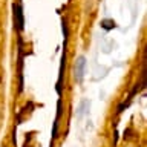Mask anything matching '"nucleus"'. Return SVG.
<instances>
[{
	"instance_id": "1",
	"label": "nucleus",
	"mask_w": 147,
	"mask_h": 147,
	"mask_svg": "<svg viewBox=\"0 0 147 147\" xmlns=\"http://www.w3.org/2000/svg\"><path fill=\"white\" fill-rule=\"evenodd\" d=\"M84 69H86V58L80 55L75 61V66H74V77L78 83L83 81V77H84Z\"/></svg>"
},
{
	"instance_id": "2",
	"label": "nucleus",
	"mask_w": 147,
	"mask_h": 147,
	"mask_svg": "<svg viewBox=\"0 0 147 147\" xmlns=\"http://www.w3.org/2000/svg\"><path fill=\"white\" fill-rule=\"evenodd\" d=\"M14 18H16V25H17V28H22L23 26V16H22V9L18 8V6H16L14 8Z\"/></svg>"
}]
</instances>
